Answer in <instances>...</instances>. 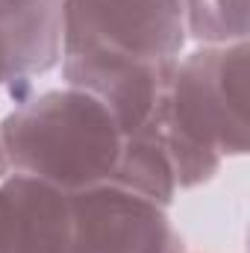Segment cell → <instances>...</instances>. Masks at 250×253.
I'll list each match as a JSON object with an SVG mask.
<instances>
[{"mask_svg": "<svg viewBox=\"0 0 250 253\" xmlns=\"http://www.w3.org/2000/svg\"><path fill=\"white\" fill-rule=\"evenodd\" d=\"M0 253H71V191L9 171L0 180Z\"/></svg>", "mask_w": 250, "mask_h": 253, "instance_id": "obj_7", "label": "cell"}, {"mask_svg": "<svg viewBox=\"0 0 250 253\" xmlns=\"http://www.w3.org/2000/svg\"><path fill=\"white\" fill-rule=\"evenodd\" d=\"M250 44H215L183 53L159 115L186 138L221 159H239L250 147Z\"/></svg>", "mask_w": 250, "mask_h": 253, "instance_id": "obj_2", "label": "cell"}, {"mask_svg": "<svg viewBox=\"0 0 250 253\" xmlns=\"http://www.w3.org/2000/svg\"><path fill=\"white\" fill-rule=\"evenodd\" d=\"M0 91H3V74H0Z\"/></svg>", "mask_w": 250, "mask_h": 253, "instance_id": "obj_12", "label": "cell"}, {"mask_svg": "<svg viewBox=\"0 0 250 253\" xmlns=\"http://www.w3.org/2000/svg\"><path fill=\"white\" fill-rule=\"evenodd\" d=\"M180 239L165 206L115 183L71 191V253H168Z\"/></svg>", "mask_w": 250, "mask_h": 253, "instance_id": "obj_5", "label": "cell"}, {"mask_svg": "<svg viewBox=\"0 0 250 253\" xmlns=\"http://www.w3.org/2000/svg\"><path fill=\"white\" fill-rule=\"evenodd\" d=\"M109 183L171 209L174 197L180 194V186H177L171 156H168L153 121H147L135 132L124 135V144H121V153H118Z\"/></svg>", "mask_w": 250, "mask_h": 253, "instance_id": "obj_8", "label": "cell"}, {"mask_svg": "<svg viewBox=\"0 0 250 253\" xmlns=\"http://www.w3.org/2000/svg\"><path fill=\"white\" fill-rule=\"evenodd\" d=\"M62 47V0H0V74L12 103L30 97L36 80L59 68Z\"/></svg>", "mask_w": 250, "mask_h": 253, "instance_id": "obj_6", "label": "cell"}, {"mask_svg": "<svg viewBox=\"0 0 250 253\" xmlns=\"http://www.w3.org/2000/svg\"><path fill=\"white\" fill-rule=\"evenodd\" d=\"M186 39L197 47L248 42V0H180Z\"/></svg>", "mask_w": 250, "mask_h": 253, "instance_id": "obj_9", "label": "cell"}, {"mask_svg": "<svg viewBox=\"0 0 250 253\" xmlns=\"http://www.w3.org/2000/svg\"><path fill=\"white\" fill-rule=\"evenodd\" d=\"M62 21L65 47L103 44L168 62L188 44L180 0H62Z\"/></svg>", "mask_w": 250, "mask_h": 253, "instance_id": "obj_3", "label": "cell"}, {"mask_svg": "<svg viewBox=\"0 0 250 253\" xmlns=\"http://www.w3.org/2000/svg\"><path fill=\"white\" fill-rule=\"evenodd\" d=\"M0 144L9 171L83 191L112 180L124 132L100 100L62 85L15 103L0 121Z\"/></svg>", "mask_w": 250, "mask_h": 253, "instance_id": "obj_1", "label": "cell"}, {"mask_svg": "<svg viewBox=\"0 0 250 253\" xmlns=\"http://www.w3.org/2000/svg\"><path fill=\"white\" fill-rule=\"evenodd\" d=\"M9 174V162H6V153H3V144H0V180Z\"/></svg>", "mask_w": 250, "mask_h": 253, "instance_id": "obj_10", "label": "cell"}, {"mask_svg": "<svg viewBox=\"0 0 250 253\" xmlns=\"http://www.w3.org/2000/svg\"><path fill=\"white\" fill-rule=\"evenodd\" d=\"M168 253H188L186 242H183V239H180V242H177V245H174V248H171V251H168Z\"/></svg>", "mask_w": 250, "mask_h": 253, "instance_id": "obj_11", "label": "cell"}, {"mask_svg": "<svg viewBox=\"0 0 250 253\" xmlns=\"http://www.w3.org/2000/svg\"><path fill=\"white\" fill-rule=\"evenodd\" d=\"M177 59H144L103 44H77L62 50V85L80 88L100 100L121 132L144 126L165 100Z\"/></svg>", "mask_w": 250, "mask_h": 253, "instance_id": "obj_4", "label": "cell"}]
</instances>
